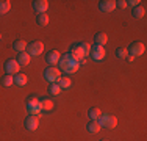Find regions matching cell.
I'll list each match as a JSON object with an SVG mask.
<instances>
[{
    "mask_svg": "<svg viewBox=\"0 0 147 141\" xmlns=\"http://www.w3.org/2000/svg\"><path fill=\"white\" fill-rule=\"evenodd\" d=\"M58 66H59L58 69L63 70L64 74H74V72H77V70H78L80 63L75 61V60H74L69 54H66V55H63L61 58H59Z\"/></svg>",
    "mask_w": 147,
    "mask_h": 141,
    "instance_id": "obj_1",
    "label": "cell"
},
{
    "mask_svg": "<svg viewBox=\"0 0 147 141\" xmlns=\"http://www.w3.org/2000/svg\"><path fill=\"white\" fill-rule=\"evenodd\" d=\"M97 122L100 124V127H105V129H114L117 125V119L116 116H111L108 113H102L97 119Z\"/></svg>",
    "mask_w": 147,
    "mask_h": 141,
    "instance_id": "obj_2",
    "label": "cell"
},
{
    "mask_svg": "<svg viewBox=\"0 0 147 141\" xmlns=\"http://www.w3.org/2000/svg\"><path fill=\"white\" fill-rule=\"evenodd\" d=\"M44 79L49 83H58V80L61 79V70L58 68H55V66H49L44 70Z\"/></svg>",
    "mask_w": 147,
    "mask_h": 141,
    "instance_id": "obj_3",
    "label": "cell"
},
{
    "mask_svg": "<svg viewBox=\"0 0 147 141\" xmlns=\"http://www.w3.org/2000/svg\"><path fill=\"white\" fill-rule=\"evenodd\" d=\"M89 56L94 60V61H102V60L107 56V50H105L103 45H91V52H89Z\"/></svg>",
    "mask_w": 147,
    "mask_h": 141,
    "instance_id": "obj_4",
    "label": "cell"
},
{
    "mask_svg": "<svg viewBox=\"0 0 147 141\" xmlns=\"http://www.w3.org/2000/svg\"><path fill=\"white\" fill-rule=\"evenodd\" d=\"M44 52V44L41 41H33L27 45V54L30 56H39Z\"/></svg>",
    "mask_w": 147,
    "mask_h": 141,
    "instance_id": "obj_5",
    "label": "cell"
},
{
    "mask_svg": "<svg viewBox=\"0 0 147 141\" xmlns=\"http://www.w3.org/2000/svg\"><path fill=\"white\" fill-rule=\"evenodd\" d=\"M127 50H128V54L133 55V56H141V55L146 54V45H144V42H141V41H135L130 44V47H128Z\"/></svg>",
    "mask_w": 147,
    "mask_h": 141,
    "instance_id": "obj_6",
    "label": "cell"
},
{
    "mask_svg": "<svg viewBox=\"0 0 147 141\" xmlns=\"http://www.w3.org/2000/svg\"><path fill=\"white\" fill-rule=\"evenodd\" d=\"M69 55L72 56L75 61H82V60H85V56L86 54L83 52V49H82V45L80 44H75V45H72V49H71V52H69Z\"/></svg>",
    "mask_w": 147,
    "mask_h": 141,
    "instance_id": "obj_7",
    "label": "cell"
},
{
    "mask_svg": "<svg viewBox=\"0 0 147 141\" xmlns=\"http://www.w3.org/2000/svg\"><path fill=\"white\" fill-rule=\"evenodd\" d=\"M19 69H20V66H19V63L16 61V60H8V61L5 63V70H6V74H9V75H13V74H19Z\"/></svg>",
    "mask_w": 147,
    "mask_h": 141,
    "instance_id": "obj_8",
    "label": "cell"
},
{
    "mask_svg": "<svg viewBox=\"0 0 147 141\" xmlns=\"http://www.w3.org/2000/svg\"><path fill=\"white\" fill-rule=\"evenodd\" d=\"M99 8L103 13H111L116 9V2L114 0H100L99 2Z\"/></svg>",
    "mask_w": 147,
    "mask_h": 141,
    "instance_id": "obj_9",
    "label": "cell"
},
{
    "mask_svg": "<svg viewBox=\"0 0 147 141\" xmlns=\"http://www.w3.org/2000/svg\"><path fill=\"white\" fill-rule=\"evenodd\" d=\"M33 8L38 14H45V11H47V8H49V2L47 0H34Z\"/></svg>",
    "mask_w": 147,
    "mask_h": 141,
    "instance_id": "obj_10",
    "label": "cell"
},
{
    "mask_svg": "<svg viewBox=\"0 0 147 141\" xmlns=\"http://www.w3.org/2000/svg\"><path fill=\"white\" fill-rule=\"evenodd\" d=\"M39 127V118L38 116H28L25 119V129L27 130H36Z\"/></svg>",
    "mask_w": 147,
    "mask_h": 141,
    "instance_id": "obj_11",
    "label": "cell"
},
{
    "mask_svg": "<svg viewBox=\"0 0 147 141\" xmlns=\"http://www.w3.org/2000/svg\"><path fill=\"white\" fill-rule=\"evenodd\" d=\"M59 58H61V54H59L58 50H50L47 54V56H45V60H47V63L49 64H58V61H59Z\"/></svg>",
    "mask_w": 147,
    "mask_h": 141,
    "instance_id": "obj_12",
    "label": "cell"
},
{
    "mask_svg": "<svg viewBox=\"0 0 147 141\" xmlns=\"http://www.w3.org/2000/svg\"><path fill=\"white\" fill-rule=\"evenodd\" d=\"M30 60H31V56L27 54V52H20V54H17L16 61L19 63V66H28L30 64Z\"/></svg>",
    "mask_w": 147,
    "mask_h": 141,
    "instance_id": "obj_13",
    "label": "cell"
},
{
    "mask_svg": "<svg viewBox=\"0 0 147 141\" xmlns=\"http://www.w3.org/2000/svg\"><path fill=\"white\" fill-rule=\"evenodd\" d=\"M27 82H28V77L25 75V74H16L14 75V83L17 85V86H25Z\"/></svg>",
    "mask_w": 147,
    "mask_h": 141,
    "instance_id": "obj_14",
    "label": "cell"
},
{
    "mask_svg": "<svg viewBox=\"0 0 147 141\" xmlns=\"http://www.w3.org/2000/svg\"><path fill=\"white\" fill-rule=\"evenodd\" d=\"M146 16V6L144 5H138L136 8H133V17L136 19H142Z\"/></svg>",
    "mask_w": 147,
    "mask_h": 141,
    "instance_id": "obj_15",
    "label": "cell"
},
{
    "mask_svg": "<svg viewBox=\"0 0 147 141\" xmlns=\"http://www.w3.org/2000/svg\"><path fill=\"white\" fill-rule=\"evenodd\" d=\"M13 49H14L16 52H27V42L24 41V39H17L14 41V44H13Z\"/></svg>",
    "mask_w": 147,
    "mask_h": 141,
    "instance_id": "obj_16",
    "label": "cell"
},
{
    "mask_svg": "<svg viewBox=\"0 0 147 141\" xmlns=\"http://www.w3.org/2000/svg\"><path fill=\"white\" fill-rule=\"evenodd\" d=\"M94 41H96V44H97V45H105V44H107V41H108L107 33H103V31L97 33L96 36H94Z\"/></svg>",
    "mask_w": 147,
    "mask_h": 141,
    "instance_id": "obj_17",
    "label": "cell"
},
{
    "mask_svg": "<svg viewBox=\"0 0 147 141\" xmlns=\"http://www.w3.org/2000/svg\"><path fill=\"white\" fill-rule=\"evenodd\" d=\"M11 9V2L9 0H0V14H6Z\"/></svg>",
    "mask_w": 147,
    "mask_h": 141,
    "instance_id": "obj_18",
    "label": "cell"
},
{
    "mask_svg": "<svg viewBox=\"0 0 147 141\" xmlns=\"http://www.w3.org/2000/svg\"><path fill=\"white\" fill-rule=\"evenodd\" d=\"M86 129H88L89 133H97V132H100V129H102V127H100V124L97 121H91Z\"/></svg>",
    "mask_w": 147,
    "mask_h": 141,
    "instance_id": "obj_19",
    "label": "cell"
},
{
    "mask_svg": "<svg viewBox=\"0 0 147 141\" xmlns=\"http://www.w3.org/2000/svg\"><path fill=\"white\" fill-rule=\"evenodd\" d=\"M58 85H59V88H61V89H67V88H71L72 82H71V79H69V77H61V79L58 80Z\"/></svg>",
    "mask_w": 147,
    "mask_h": 141,
    "instance_id": "obj_20",
    "label": "cell"
},
{
    "mask_svg": "<svg viewBox=\"0 0 147 141\" xmlns=\"http://www.w3.org/2000/svg\"><path fill=\"white\" fill-rule=\"evenodd\" d=\"M102 115V111H100V108H91V110L88 111V116H89V119L91 121H97V119H99V116Z\"/></svg>",
    "mask_w": 147,
    "mask_h": 141,
    "instance_id": "obj_21",
    "label": "cell"
},
{
    "mask_svg": "<svg viewBox=\"0 0 147 141\" xmlns=\"http://www.w3.org/2000/svg\"><path fill=\"white\" fill-rule=\"evenodd\" d=\"M41 108L45 110V111L53 110V102H52L50 99H42V100H41Z\"/></svg>",
    "mask_w": 147,
    "mask_h": 141,
    "instance_id": "obj_22",
    "label": "cell"
},
{
    "mask_svg": "<svg viewBox=\"0 0 147 141\" xmlns=\"http://www.w3.org/2000/svg\"><path fill=\"white\" fill-rule=\"evenodd\" d=\"M0 82H2L3 86H11V85L14 83V77L9 75V74H5V75L2 77V80H0Z\"/></svg>",
    "mask_w": 147,
    "mask_h": 141,
    "instance_id": "obj_23",
    "label": "cell"
},
{
    "mask_svg": "<svg viewBox=\"0 0 147 141\" xmlns=\"http://www.w3.org/2000/svg\"><path fill=\"white\" fill-rule=\"evenodd\" d=\"M36 22H38V25L45 27L49 24V16H47V14H38V16H36Z\"/></svg>",
    "mask_w": 147,
    "mask_h": 141,
    "instance_id": "obj_24",
    "label": "cell"
},
{
    "mask_svg": "<svg viewBox=\"0 0 147 141\" xmlns=\"http://www.w3.org/2000/svg\"><path fill=\"white\" fill-rule=\"evenodd\" d=\"M49 93L52 94V96H58L59 93H61V88H59L58 83H50V86H49Z\"/></svg>",
    "mask_w": 147,
    "mask_h": 141,
    "instance_id": "obj_25",
    "label": "cell"
},
{
    "mask_svg": "<svg viewBox=\"0 0 147 141\" xmlns=\"http://www.w3.org/2000/svg\"><path fill=\"white\" fill-rule=\"evenodd\" d=\"M116 55H117V58H127L128 50L125 47H117L116 49Z\"/></svg>",
    "mask_w": 147,
    "mask_h": 141,
    "instance_id": "obj_26",
    "label": "cell"
},
{
    "mask_svg": "<svg viewBox=\"0 0 147 141\" xmlns=\"http://www.w3.org/2000/svg\"><path fill=\"white\" fill-rule=\"evenodd\" d=\"M41 100H38V97H34V96H30L28 99H27V107H30V105H36V104H39Z\"/></svg>",
    "mask_w": 147,
    "mask_h": 141,
    "instance_id": "obj_27",
    "label": "cell"
},
{
    "mask_svg": "<svg viewBox=\"0 0 147 141\" xmlns=\"http://www.w3.org/2000/svg\"><path fill=\"white\" fill-rule=\"evenodd\" d=\"M80 45H82L83 52H85L86 55H89V52H91V44H88V42H80Z\"/></svg>",
    "mask_w": 147,
    "mask_h": 141,
    "instance_id": "obj_28",
    "label": "cell"
},
{
    "mask_svg": "<svg viewBox=\"0 0 147 141\" xmlns=\"http://www.w3.org/2000/svg\"><path fill=\"white\" fill-rule=\"evenodd\" d=\"M127 2H125V0H117L116 2V8H127Z\"/></svg>",
    "mask_w": 147,
    "mask_h": 141,
    "instance_id": "obj_29",
    "label": "cell"
},
{
    "mask_svg": "<svg viewBox=\"0 0 147 141\" xmlns=\"http://www.w3.org/2000/svg\"><path fill=\"white\" fill-rule=\"evenodd\" d=\"M139 3H142V2H139V0H130V2H127V5H130V6H133V8H136Z\"/></svg>",
    "mask_w": 147,
    "mask_h": 141,
    "instance_id": "obj_30",
    "label": "cell"
},
{
    "mask_svg": "<svg viewBox=\"0 0 147 141\" xmlns=\"http://www.w3.org/2000/svg\"><path fill=\"white\" fill-rule=\"evenodd\" d=\"M133 58H135V56H133V55H130V54L127 55V60H128V61H133Z\"/></svg>",
    "mask_w": 147,
    "mask_h": 141,
    "instance_id": "obj_31",
    "label": "cell"
},
{
    "mask_svg": "<svg viewBox=\"0 0 147 141\" xmlns=\"http://www.w3.org/2000/svg\"><path fill=\"white\" fill-rule=\"evenodd\" d=\"M0 39H2V33H0Z\"/></svg>",
    "mask_w": 147,
    "mask_h": 141,
    "instance_id": "obj_32",
    "label": "cell"
},
{
    "mask_svg": "<svg viewBox=\"0 0 147 141\" xmlns=\"http://www.w3.org/2000/svg\"><path fill=\"white\" fill-rule=\"evenodd\" d=\"M102 141H108V140H102Z\"/></svg>",
    "mask_w": 147,
    "mask_h": 141,
    "instance_id": "obj_33",
    "label": "cell"
}]
</instances>
